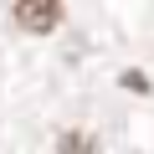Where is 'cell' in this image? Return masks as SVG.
Returning <instances> with one entry per match:
<instances>
[{
    "mask_svg": "<svg viewBox=\"0 0 154 154\" xmlns=\"http://www.w3.org/2000/svg\"><path fill=\"white\" fill-rule=\"evenodd\" d=\"M62 5L57 0H16L11 5V21H21L26 31H51V26H62Z\"/></svg>",
    "mask_w": 154,
    "mask_h": 154,
    "instance_id": "cell-1",
    "label": "cell"
},
{
    "mask_svg": "<svg viewBox=\"0 0 154 154\" xmlns=\"http://www.w3.org/2000/svg\"><path fill=\"white\" fill-rule=\"evenodd\" d=\"M57 154H103V149H98V139H93V134H82V128H67V134L57 139Z\"/></svg>",
    "mask_w": 154,
    "mask_h": 154,
    "instance_id": "cell-2",
    "label": "cell"
}]
</instances>
